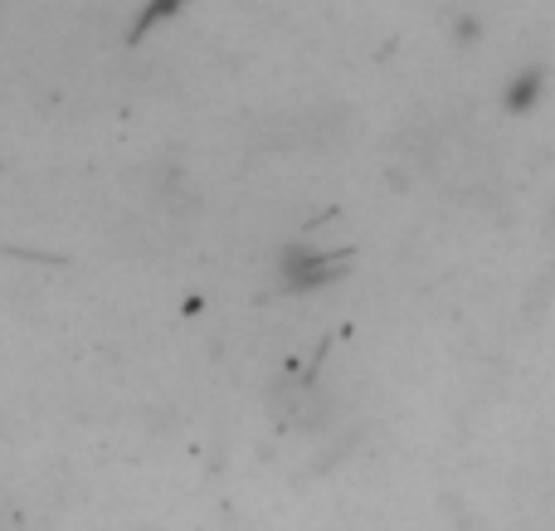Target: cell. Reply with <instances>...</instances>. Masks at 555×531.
I'll return each mask as SVG.
<instances>
[{
	"label": "cell",
	"instance_id": "obj_1",
	"mask_svg": "<svg viewBox=\"0 0 555 531\" xmlns=\"http://www.w3.org/2000/svg\"><path fill=\"white\" fill-rule=\"evenodd\" d=\"M346 132V113L341 107H302V113H287L269 122V132H263V142L269 146H283V152H317V146H332L341 142Z\"/></svg>",
	"mask_w": 555,
	"mask_h": 531
}]
</instances>
